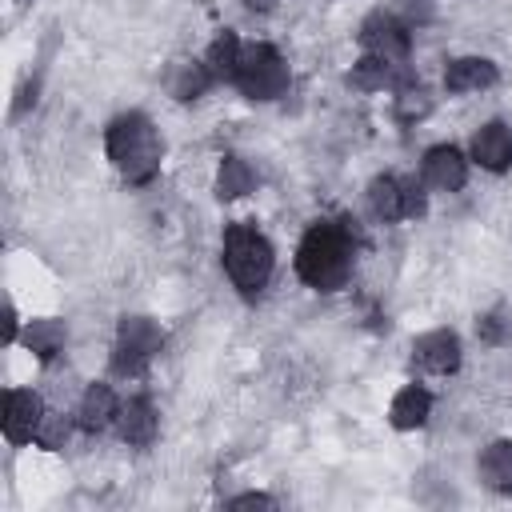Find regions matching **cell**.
Here are the masks:
<instances>
[{"mask_svg": "<svg viewBox=\"0 0 512 512\" xmlns=\"http://www.w3.org/2000/svg\"><path fill=\"white\" fill-rule=\"evenodd\" d=\"M500 80V72H496V64L492 60H484V56H456V60H448V68H444V88L448 92H480V88H492Z\"/></svg>", "mask_w": 512, "mask_h": 512, "instance_id": "11", "label": "cell"}, {"mask_svg": "<svg viewBox=\"0 0 512 512\" xmlns=\"http://www.w3.org/2000/svg\"><path fill=\"white\" fill-rule=\"evenodd\" d=\"M116 344L128 348V352H140L144 360H152L160 348H164V332L156 320L148 316H124L120 328H116Z\"/></svg>", "mask_w": 512, "mask_h": 512, "instance_id": "14", "label": "cell"}, {"mask_svg": "<svg viewBox=\"0 0 512 512\" xmlns=\"http://www.w3.org/2000/svg\"><path fill=\"white\" fill-rule=\"evenodd\" d=\"M472 160L488 172H508L512 168V128L504 120H488L472 136Z\"/></svg>", "mask_w": 512, "mask_h": 512, "instance_id": "9", "label": "cell"}, {"mask_svg": "<svg viewBox=\"0 0 512 512\" xmlns=\"http://www.w3.org/2000/svg\"><path fill=\"white\" fill-rule=\"evenodd\" d=\"M476 332L488 344H512V304H500V308L484 312L480 324H476Z\"/></svg>", "mask_w": 512, "mask_h": 512, "instance_id": "23", "label": "cell"}, {"mask_svg": "<svg viewBox=\"0 0 512 512\" xmlns=\"http://www.w3.org/2000/svg\"><path fill=\"white\" fill-rule=\"evenodd\" d=\"M64 340H68V332H64V324L52 320V316L28 320V328H24V348H28L36 360H52V356L64 348Z\"/></svg>", "mask_w": 512, "mask_h": 512, "instance_id": "18", "label": "cell"}, {"mask_svg": "<svg viewBox=\"0 0 512 512\" xmlns=\"http://www.w3.org/2000/svg\"><path fill=\"white\" fill-rule=\"evenodd\" d=\"M116 416H120L116 392L108 384H88L84 396H80V404H76V424L84 432H104L108 424H116Z\"/></svg>", "mask_w": 512, "mask_h": 512, "instance_id": "12", "label": "cell"}, {"mask_svg": "<svg viewBox=\"0 0 512 512\" xmlns=\"http://www.w3.org/2000/svg\"><path fill=\"white\" fill-rule=\"evenodd\" d=\"M216 76L208 72V64L204 60H176L172 68H168V76H164V84H168V92L176 96V100H196V96H204L208 92V84H212Z\"/></svg>", "mask_w": 512, "mask_h": 512, "instance_id": "15", "label": "cell"}, {"mask_svg": "<svg viewBox=\"0 0 512 512\" xmlns=\"http://www.w3.org/2000/svg\"><path fill=\"white\" fill-rule=\"evenodd\" d=\"M4 336H8V344L16 340V308H8V316H4Z\"/></svg>", "mask_w": 512, "mask_h": 512, "instance_id": "28", "label": "cell"}, {"mask_svg": "<svg viewBox=\"0 0 512 512\" xmlns=\"http://www.w3.org/2000/svg\"><path fill=\"white\" fill-rule=\"evenodd\" d=\"M156 428H160V420H156V408H152L148 396H132L128 404H120L116 432H120L124 444H132V448H148V444L156 440Z\"/></svg>", "mask_w": 512, "mask_h": 512, "instance_id": "10", "label": "cell"}, {"mask_svg": "<svg viewBox=\"0 0 512 512\" xmlns=\"http://www.w3.org/2000/svg\"><path fill=\"white\" fill-rule=\"evenodd\" d=\"M252 184H256L252 168L240 156H224V164L216 172V196L220 200H240L244 192H252Z\"/></svg>", "mask_w": 512, "mask_h": 512, "instance_id": "20", "label": "cell"}, {"mask_svg": "<svg viewBox=\"0 0 512 512\" xmlns=\"http://www.w3.org/2000/svg\"><path fill=\"white\" fill-rule=\"evenodd\" d=\"M280 0H248V8H256V12H268V8H276Z\"/></svg>", "mask_w": 512, "mask_h": 512, "instance_id": "29", "label": "cell"}, {"mask_svg": "<svg viewBox=\"0 0 512 512\" xmlns=\"http://www.w3.org/2000/svg\"><path fill=\"white\" fill-rule=\"evenodd\" d=\"M428 416H432V392L420 388V384L400 388V392L392 396V404H388V420H392V428H400V432L420 428Z\"/></svg>", "mask_w": 512, "mask_h": 512, "instance_id": "13", "label": "cell"}, {"mask_svg": "<svg viewBox=\"0 0 512 512\" xmlns=\"http://www.w3.org/2000/svg\"><path fill=\"white\" fill-rule=\"evenodd\" d=\"M396 68L400 64H384L380 56H360L356 64H352V72H348V80H352V88H360V92H376V88H388L392 80H396Z\"/></svg>", "mask_w": 512, "mask_h": 512, "instance_id": "19", "label": "cell"}, {"mask_svg": "<svg viewBox=\"0 0 512 512\" xmlns=\"http://www.w3.org/2000/svg\"><path fill=\"white\" fill-rule=\"evenodd\" d=\"M368 208L376 220L392 224V220H404V180L400 176H376L368 184Z\"/></svg>", "mask_w": 512, "mask_h": 512, "instance_id": "17", "label": "cell"}, {"mask_svg": "<svg viewBox=\"0 0 512 512\" xmlns=\"http://www.w3.org/2000/svg\"><path fill=\"white\" fill-rule=\"evenodd\" d=\"M40 416H44V404H40V396H36L32 388H8V392H4L0 428H4V440H8V444H28V440H36Z\"/></svg>", "mask_w": 512, "mask_h": 512, "instance_id": "6", "label": "cell"}, {"mask_svg": "<svg viewBox=\"0 0 512 512\" xmlns=\"http://www.w3.org/2000/svg\"><path fill=\"white\" fill-rule=\"evenodd\" d=\"M272 244L252 228V224H228L224 232V272L240 292H260L272 276Z\"/></svg>", "mask_w": 512, "mask_h": 512, "instance_id": "3", "label": "cell"}, {"mask_svg": "<svg viewBox=\"0 0 512 512\" xmlns=\"http://www.w3.org/2000/svg\"><path fill=\"white\" fill-rule=\"evenodd\" d=\"M432 112V96H428V88H420V84H404L400 92H396V116L400 120H424Z\"/></svg>", "mask_w": 512, "mask_h": 512, "instance_id": "24", "label": "cell"}, {"mask_svg": "<svg viewBox=\"0 0 512 512\" xmlns=\"http://www.w3.org/2000/svg\"><path fill=\"white\" fill-rule=\"evenodd\" d=\"M240 40H236V32H220L216 40H212V48H208V56H204V64H208V72L216 76V80H232L236 76V64H240Z\"/></svg>", "mask_w": 512, "mask_h": 512, "instance_id": "21", "label": "cell"}, {"mask_svg": "<svg viewBox=\"0 0 512 512\" xmlns=\"http://www.w3.org/2000/svg\"><path fill=\"white\" fill-rule=\"evenodd\" d=\"M428 200H424V184L420 180H404V216H424Z\"/></svg>", "mask_w": 512, "mask_h": 512, "instance_id": "26", "label": "cell"}, {"mask_svg": "<svg viewBox=\"0 0 512 512\" xmlns=\"http://www.w3.org/2000/svg\"><path fill=\"white\" fill-rule=\"evenodd\" d=\"M360 48L368 56H380L384 64H404V56H408V24L396 20L392 12H372L360 24Z\"/></svg>", "mask_w": 512, "mask_h": 512, "instance_id": "5", "label": "cell"}, {"mask_svg": "<svg viewBox=\"0 0 512 512\" xmlns=\"http://www.w3.org/2000/svg\"><path fill=\"white\" fill-rule=\"evenodd\" d=\"M72 436V420L64 412H44L40 416V428H36V444L48 448V452H60Z\"/></svg>", "mask_w": 512, "mask_h": 512, "instance_id": "22", "label": "cell"}, {"mask_svg": "<svg viewBox=\"0 0 512 512\" xmlns=\"http://www.w3.org/2000/svg\"><path fill=\"white\" fill-rule=\"evenodd\" d=\"M232 508H276V500L272 496H264V492H244V496H236V500H228Z\"/></svg>", "mask_w": 512, "mask_h": 512, "instance_id": "27", "label": "cell"}, {"mask_svg": "<svg viewBox=\"0 0 512 512\" xmlns=\"http://www.w3.org/2000/svg\"><path fill=\"white\" fill-rule=\"evenodd\" d=\"M104 148H108V160L116 164V172L128 180V184H148L156 172H160V136H156V124L144 116V112H128V116H116L108 124V136H104Z\"/></svg>", "mask_w": 512, "mask_h": 512, "instance_id": "2", "label": "cell"}, {"mask_svg": "<svg viewBox=\"0 0 512 512\" xmlns=\"http://www.w3.org/2000/svg\"><path fill=\"white\" fill-rule=\"evenodd\" d=\"M468 180V160L460 148L452 144H436L424 152V184L440 188V192H460Z\"/></svg>", "mask_w": 512, "mask_h": 512, "instance_id": "8", "label": "cell"}, {"mask_svg": "<svg viewBox=\"0 0 512 512\" xmlns=\"http://www.w3.org/2000/svg\"><path fill=\"white\" fill-rule=\"evenodd\" d=\"M480 480L500 492V496H512V440H492L484 452H480Z\"/></svg>", "mask_w": 512, "mask_h": 512, "instance_id": "16", "label": "cell"}, {"mask_svg": "<svg viewBox=\"0 0 512 512\" xmlns=\"http://www.w3.org/2000/svg\"><path fill=\"white\" fill-rule=\"evenodd\" d=\"M232 84L248 100H276L288 88V64L272 44H244Z\"/></svg>", "mask_w": 512, "mask_h": 512, "instance_id": "4", "label": "cell"}, {"mask_svg": "<svg viewBox=\"0 0 512 512\" xmlns=\"http://www.w3.org/2000/svg\"><path fill=\"white\" fill-rule=\"evenodd\" d=\"M296 272L316 292H340L352 276V244L340 224H312L296 248Z\"/></svg>", "mask_w": 512, "mask_h": 512, "instance_id": "1", "label": "cell"}, {"mask_svg": "<svg viewBox=\"0 0 512 512\" xmlns=\"http://www.w3.org/2000/svg\"><path fill=\"white\" fill-rule=\"evenodd\" d=\"M392 16H396V20H404V24L412 28V24H424V20L432 16V4H428V0H400Z\"/></svg>", "mask_w": 512, "mask_h": 512, "instance_id": "25", "label": "cell"}, {"mask_svg": "<svg viewBox=\"0 0 512 512\" xmlns=\"http://www.w3.org/2000/svg\"><path fill=\"white\" fill-rule=\"evenodd\" d=\"M460 336L456 332H448V328H436V332H424V336H416V344H412V360L424 368V372H432V376H448V372H456L460 368Z\"/></svg>", "mask_w": 512, "mask_h": 512, "instance_id": "7", "label": "cell"}]
</instances>
